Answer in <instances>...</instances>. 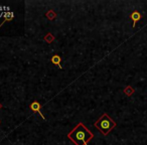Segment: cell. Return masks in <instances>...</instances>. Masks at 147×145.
Listing matches in <instances>:
<instances>
[{
    "label": "cell",
    "mask_w": 147,
    "mask_h": 145,
    "mask_svg": "<svg viewBox=\"0 0 147 145\" xmlns=\"http://www.w3.org/2000/svg\"><path fill=\"white\" fill-rule=\"evenodd\" d=\"M67 138L75 145H88L89 141L94 138V134L80 122L71 132H69Z\"/></svg>",
    "instance_id": "6da1fadb"
},
{
    "label": "cell",
    "mask_w": 147,
    "mask_h": 145,
    "mask_svg": "<svg viewBox=\"0 0 147 145\" xmlns=\"http://www.w3.org/2000/svg\"><path fill=\"white\" fill-rule=\"evenodd\" d=\"M94 125L104 136H107L117 126L116 122L107 113H103V115L95 122Z\"/></svg>",
    "instance_id": "7a4b0ae2"
},
{
    "label": "cell",
    "mask_w": 147,
    "mask_h": 145,
    "mask_svg": "<svg viewBox=\"0 0 147 145\" xmlns=\"http://www.w3.org/2000/svg\"><path fill=\"white\" fill-rule=\"evenodd\" d=\"M29 108H30V110L32 111V112L38 113V114L41 116V118H42L43 120H45V117L43 116L42 113H41V105L39 104L37 101H33V102L30 104V106H29Z\"/></svg>",
    "instance_id": "3957f363"
},
{
    "label": "cell",
    "mask_w": 147,
    "mask_h": 145,
    "mask_svg": "<svg viewBox=\"0 0 147 145\" xmlns=\"http://www.w3.org/2000/svg\"><path fill=\"white\" fill-rule=\"evenodd\" d=\"M130 18L132 19V21H133L132 26H133V27H135V25H136L137 21L141 20V18H142V16H141V13L139 12V11L134 10V11H133V12L130 14Z\"/></svg>",
    "instance_id": "277c9868"
},
{
    "label": "cell",
    "mask_w": 147,
    "mask_h": 145,
    "mask_svg": "<svg viewBox=\"0 0 147 145\" xmlns=\"http://www.w3.org/2000/svg\"><path fill=\"white\" fill-rule=\"evenodd\" d=\"M51 63H53V65H57L59 69H63V67H61V57H59V55H53V57H51Z\"/></svg>",
    "instance_id": "5b68a950"
},
{
    "label": "cell",
    "mask_w": 147,
    "mask_h": 145,
    "mask_svg": "<svg viewBox=\"0 0 147 145\" xmlns=\"http://www.w3.org/2000/svg\"><path fill=\"white\" fill-rule=\"evenodd\" d=\"M134 93H135V90L131 86H127L126 88L124 89V94L128 97H131Z\"/></svg>",
    "instance_id": "8992f818"
},
{
    "label": "cell",
    "mask_w": 147,
    "mask_h": 145,
    "mask_svg": "<svg viewBox=\"0 0 147 145\" xmlns=\"http://www.w3.org/2000/svg\"><path fill=\"white\" fill-rule=\"evenodd\" d=\"M0 108H1V105H0Z\"/></svg>",
    "instance_id": "52a82bcc"
},
{
    "label": "cell",
    "mask_w": 147,
    "mask_h": 145,
    "mask_svg": "<svg viewBox=\"0 0 147 145\" xmlns=\"http://www.w3.org/2000/svg\"><path fill=\"white\" fill-rule=\"evenodd\" d=\"M0 123H1V121H0Z\"/></svg>",
    "instance_id": "ba28073f"
}]
</instances>
